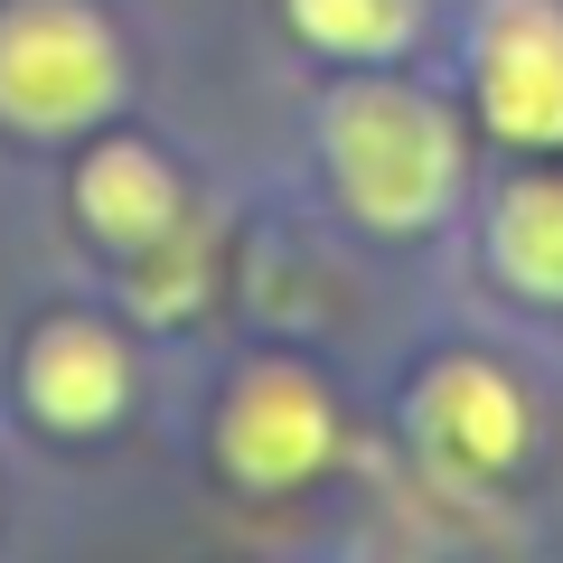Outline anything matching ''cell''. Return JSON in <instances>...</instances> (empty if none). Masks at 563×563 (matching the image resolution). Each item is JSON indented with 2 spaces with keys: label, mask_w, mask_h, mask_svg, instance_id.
Segmentation results:
<instances>
[{
  "label": "cell",
  "mask_w": 563,
  "mask_h": 563,
  "mask_svg": "<svg viewBox=\"0 0 563 563\" xmlns=\"http://www.w3.org/2000/svg\"><path fill=\"white\" fill-rule=\"evenodd\" d=\"M479 103L507 141H563V10L554 0H488L479 10Z\"/></svg>",
  "instance_id": "cell-3"
},
{
  "label": "cell",
  "mask_w": 563,
  "mask_h": 563,
  "mask_svg": "<svg viewBox=\"0 0 563 563\" xmlns=\"http://www.w3.org/2000/svg\"><path fill=\"white\" fill-rule=\"evenodd\" d=\"M122 85L113 29L85 0H10L0 10V113L20 132H66L95 122Z\"/></svg>",
  "instance_id": "cell-2"
},
{
  "label": "cell",
  "mask_w": 563,
  "mask_h": 563,
  "mask_svg": "<svg viewBox=\"0 0 563 563\" xmlns=\"http://www.w3.org/2000/svg\"><path fill=\"white\" fill-rule=\"evenodd\" d=\"M310 47H339V57H385V47L413 38V0H291Z\"/></svg>",
  "instance_id": "cell-9"
},
{
  "label": "cell",
  "mask_w": 563,
  "mask_h": 563,
  "mask_svg": "<svg viewBox=\"0 0 563 563\" xmlns=\"http://www.w3.org/2000/svg\"><path fill=\"white\" fill-rule=\"evenodd\" d=\"M76 207L113 254H141V244H161L179 225V188H169V169L141 141H103L95 161L76 169Z\"/></svg>",
  "instance_id": "cell-6"
},
{
  "label": "cell",
  "mask_w": 563,
  "mask_h": 563,
  "mask_svg": "<svg viewBox=\"0 0 563 563\" xmlns=\"http://www.w3.org/2000/svg\"><path fill=\"white\" fill-rule=\"evenodd\" d=\"M413 422H422V442L442 451L451 470H507L526 451V395L479 357L432 366L422 395H413Z\"/></svg>",
  "instance_id": "cell-5"
},
{
  "label": "cell",
  "mask_w": 563,
  "mask_h": 563,
  "mask_svg": "<svg viewBox=\"0 0 563 563\" xmlns=\"http://www.w3.org/2000/svg\"><path fill=\"white\" fill-rule=\"evenodd\" d=\"M329 169L376 225H422L461 188V132L404 85H357L329 103Z\"/></svg>",
  "instance_id": "cell-1"
},
{
  "label": "cell",
  "mask_w": 563,
  "mask_h": 563,
  "mask_svg": "<svg viewBox=\"0 0 563 563\" xmlns=\"http://www.w3.org/2000/svg\"><path fill=\"white\" fill-rule=\"evenodd\" d=\"M329 461V395L301 366H254L225 404V470L254 488H301Z\"/></svg>",
  "instance_id": "cell-4"
},
{
  "label": "cell",
  "mask_w": 563,
  "mask_h": 563,
  "mask_svg": "<svg viewBox=\"0 0 563 563\" xmlns=\"http://www.w3.org/2000/svg\"><path fill=\"white\" fill-rule=\"evenodd\" d=\"M488 244H498V273H507V282H526V291L563 301V179H517V188L498 198Z\"/></svg>",
  "instance_id": "cell-8"
},
{
  "label": "cell",
  "mask_w": 563,
  "mask_h": 563,
  "mask_svg": "<svg viewBox=\"0 0 563 563\" xmlns=\"http://www.w3.org/2000/svg\"><path fill=\"white\" fill-rule=\"evenodd\" d=\"M122 385H132V357H122V347L103 339L95 320L47 329L38 357H29V404H38L47 422H66V432H95V422H113Z\"/></svg>",
  "instance_id": "cell-7"
}]
</instances>
